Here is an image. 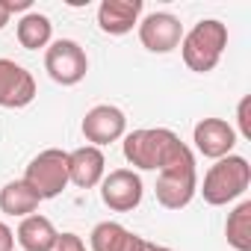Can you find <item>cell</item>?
I'll list each match as a JSON object with an SVG mask.
<instances>
[{
	"label": "cell",
	"instance_id": "cell-9",
	"mask_svg": "<svg viewBox=\"0 0 251 251\" xmlns=\"http://www.w3.org/2000/svg\"><path fill=\"white\" fill-rule=\"evenodd\" d=\"M139 42L151 53H172L183 42V24L172 12H151L139 21Z\"/></svg>",
	"mask_w": 251,
	"mask_h": 251
},
{
	"label": "cell",
	"instance_id": "cell-16",
	"mask_svg": "<svg viewBox=\"0 0 251 251\" xmlns=\"http://www.w3.org/2000/svg\"><path fill=\"white\" fill-rule=\"evenodd\" d=\"M18 42L21 48L27 50H39V48H48L50 45V36H53V24L48 15L42 12H27L21 21H18Z\"/></svg>",
	"mask_w": 251,
	"mask_h": 251
},
{
	"label": "cell",
	"instance_id": "cell-15",
	"mask_svg": "<svg viewBox=\"0 0 251 251\" xmlns=\"http://www.w3.org/2000/svg\"><path fill=\"white\" fill-rule=\"evenodd\" d=\"M39 204H42V198L24 180H9L3 189H0V210H3L6 216L27 219V216H33L39 210Z\"/></svg>",
	"mask_w": 251,
	"mask_h": 251
},
{
	"label": "cell",
	"instance_id": "cell-24",
	"mask_svg": "<svg viewBox=\"0 0 251 251\" xmlns=\"http://www.w3.org/2000/svg\"><path fill=\"white\" fill-rule=\"evenodd\" d=\"M9 18H12V15H9V9L3 6V0H0V30H3V27L9 24Z\"/></svg>",
	"mask_w": 251,
	"mask_h": 251
},
{
	"label": "cell",
	"instance_id": "cell-17",
	"mask_svg": "<svg viewBox=\"0 0 251 251\" xmlns=\"http://www.w3.org/2000/svg\"><path fill=\"white\" fill-rule=\"evenodd\" d=\"M133 239V230H127L118 222H98L89 233V248L92 251H127Z\"/></svg>",
	"mask_w": 251,
	"mask_h": 251
},
{
	"label": "cell",
	"instance_id": "cell-5",
	"mask_svg": "<svg viewBox=\"0 0 251 251\" xmlns=\"http://www.w3.org/2000/svg\"><path fill=\"white\" fill-rule=\"evenodd\" d=\"M198 192V172H195V157H183L180 163L169 166L157 177V201L166 210H180L186 207Z\"/></svg>",
	"mask_w": 251,
	"mask_h": 251
},
{
	"label": "cell",
	"instance_id": "cell-11",
	"mask_svg": "<svg viewBox=\"0 0 251 251\" xmlns=\"http://www.w3.org/2000/svg\"><path fill=\"white\" fill-rule=\"evenodd\" d=\"M192 142L198 148V154L210 157V160H222L233 151L236 145V130L225 118H201L192 130Z\"/></svg>",
	"mask_w": 251,
	"mask_h": 251
},
{
	"label": "cell",
	"instance_id": "cell-21",
	"mask_svg": "<svg viewBox=\"0 0 251 251\" xmlns=\"http://www.w3.org/2000/svg\"><path fill=\"white\" fill-rule=\"evenodd\" d=\"M127 251H172V248H169V245H157V242H148V239H142L139 233H133V239H130Z\"/></svg>",
	"mask_w": 251,
	"mask_h": 251
},
{
	"label": "cell",
	"instance_id": "cell-6",
	"mask_svg": "<svg viewBox=\"0 0 251 251\" xmlns=\"http://www.w3.org/2000/svg\"><path fill=\"white\" fill-rule=\"evenodd\" d=\"M45 71L59 86H77L89 71V56L74 39H59L45 53Z\"/></svg>",
	"mask_w": 251,
	"mask_h": 251
},
{
	"label": "cell",
	"instance_id": "cell-12",
	"mask_svg": "<svg viewBox=\"0 0 251 251\" xmlns=\"http://www.w3.org/2000/svg\"><path fill=\"white\" fill-rule=\"evenodd\" d=\"M103 175H106V160H103L100 148L83 145L68 154V183H74L80 189H92L103 180Z\"/></svg>",
	"mask_w": 251,
	"mask_h": 251
},
{
	"label": "cell",
	"instance_id": "cell-4",
	"mask_svg": "<svg viewBox=\"0 0 251 251\" xmlns=\"http://www.w3.org/2000/svg\"><path fill=\"white\" fill-rule=\"evenodd\" d=\"M24 183L42 198H56L62 195V189L68 186V154L59 148H48L39 157L30 160L27 172H24Z\"/></svg>",
	"mask_w": 251,
	"mask_h": 251
},
{
	"label": "cell",
	"instance_id": "cell-10",
	"mask_svg": "<svg viewBox=\"0 0 251 251\" xmlns=\"http://www.w3.org/2000/svg\"><path fill=\"white\" fill-rule=\"evenodd\" d=\"M33 98H36L33 74L12 59H0V106L21 109V106L33 103Z\"/></svg>",
	"mask_w": 251,
	"mask_h": 251
},
{
	"label": "cell",
	"instance_id": "cell-23",
	"mask_svg": "<svg viewBox=\"0 0 251 251\" xmlns=\"http://www.w3.org/2000/svg\"><path fill=\"white\" fill-rule=\"evenodd\" d=\"M3 6H6L9 15H12V12H30L33 3H30V0H3Z\"/></svg>",
	"mask_w": 251,
	"mask_h": 251
},
{
	"label": "cell",
	"instance_id": "cell-8",
	"mask_svg": "<svg viewBox=\"0 0 251 251\" xmlns=\"http://www.w3.org/2000/svg\"><path fill=\"white\" fill-rule=\"evenodd\" d=\"M124 130H127V115H124L118 106H112V103H98L83 118V136L95 148L118 142L124 136Z\"/></svg>",
	"mask_w": 251,
	"mask_h": 251
},
{
	"label": "cell",
	"instance_id": "cell-1",
	"mask_svg": "<svg viewBox=\"0 0 251 251\" xmlns=\"http://www.w3.org/2000/svg\"><path fill=\"white\" fill-rule=\"evenodd\" d=\"M189 154V145L166 127H142L124 136V160L142 172H163Z\"/></svg>",
	"mask_w": 251,
	"mask_h": 251
},
{
	"label": "cell",
	"instance_id": "cell-20",
	"mask_svg": "<svg viewBox=\"0 0 251 251\" xmlns=\"http://www.w3.org/2000/svg\"><path fill=\"white\" fill-rule=\"evenodd\" d=\"M50 251H86V242L77 233H59Z\"/></svg>",
	"mask_w": 251,
	"mask_h": 251
},
{
	"label": "cell",
	"instance_id": "cell-3",
	"mask_svg": "<svg viewBox=\"0 0 251 251\" xmlns=\"http://www.w3.org/2000/svg\"><path fill=\"white\" fill-rule=\"evenodd\" d=\"M248 183H251L248 160L239 154H227V157L216 160V166H210V172L204 175L201 195L210 207H222V204H230L239 195H245Z\"/></svg>",
	"mask_w": 251,
	"mask_h": 251
},
{
	"label": "cell",
	"instance_id": "cell-7",
	"mask_svg": "<svg viewBox=\"0 0 251 251\" xmlns=\"http://www.w3.org/2000/svg\"><path fill=\"white\" fill-rule=\"evenodd\" d=\"M142 177L133 169H115L109 175H103L100 180V198L109 210L115 213H130L142 204Z\"/></svg>",
	"mask_w": 251,
	"mask_h": 251
},
{
	"label": "cell",
	"instance_id": "cell-19",
	"mask_svg": "<svg viewBox=\"0 0 251 251\" xmlns=\"http://www.w3.org/2000/svg\"><path fill=\"white\" fill-rule=\"evenodd\" d=\"M236 121H239L242 139L251 142V95H245V98L239 100V106H236Z\"/></svg>",
	"mask_w": 251,
	"mask_h": 251
},
{
	"label": "cell",
	"instance_id": "cell-22",
	"mask_svg": "<svg viewBox=\"0 0 251 251\" xmlns=\"http://www.w3.org/2000/svg\"><path fill=\"white\" fill-rule=\"evenodd\" d=\"M15 248V233L6 222H0V251H12Z\"/></svg>",
	"mask_w": 251,
	"mask_h": 251
},
{
	"label": "cell",
	"instance_id": "cell-14",
	"mask_svg": "<svg viewBox=\"0 0 251 251\" xmlns=\"http://www.w3.org/2000/svg\"><path fill=\"white\" fill-rule=\"evenodd\" d=\"M56 236H59V230L53 227V222H50L48 216L33 213V216L21 219L18 236H15V239L21 242L24 251H50L53 242H56Z\"/></svg>",
	"mask_w": 251,
	"mask_h": 251
},
{
	"label": "cell",
	"instance_id": "cell-18",
	"mask_svg": "<svg viewBox=\"0 0 251 251\" xmlns=\"http://www.w3.org/2000/svg\"><path fill=\"white\" fill-rule=\"evenodd\" d=\"M225 236L233 251H251V201L233 207V213L225 222Z\"/></svg>",
	"mask_w": 251,
	"mask_h": 251
},
{
	"label": "cell",
	"instance_id": "cell-13",
	"mask_svg": "<svg viewBox=\"0 0 251 251\" xmlns=\"http://www.w3.org/2000/svg\"><path fill=\"white\" fill-rule=\"evenodd\" d=\"M142 0H103L98 6V27L106 36H124L139 24Z\"/></svg>",
	"mask_w": 251,
	"mask_h": 251
},
{
	"label": "cell",
	"instance_id": "cell-2",
	"mask_svg": "<svg viewBox=\"0 0 251 251\" xmlns=\"http://www.w3.org/2000/svg\"><path fill=\"white\" fill-rule=\"evenodd\" d=\"M227 48V27L216 18H204L198 21L180 42V53L189 71L195 74H207L219 65L222 53Z\"/></svg>",
	"mask_w": 251,
	"mask_h": 251
}]
</instances>
